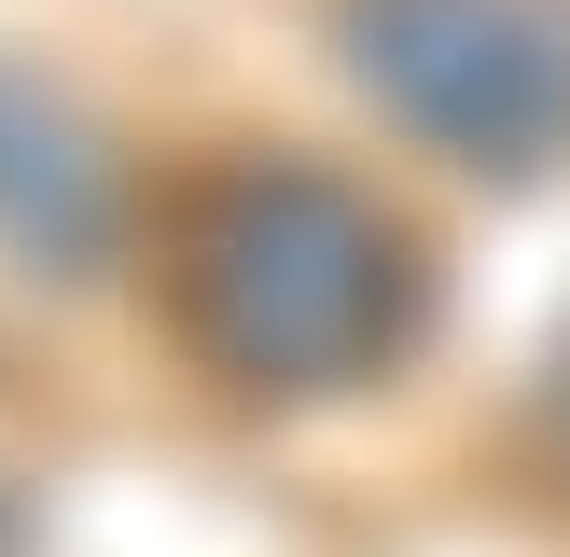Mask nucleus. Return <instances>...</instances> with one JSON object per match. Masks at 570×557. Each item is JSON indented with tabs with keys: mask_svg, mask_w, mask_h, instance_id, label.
<instances>
[{
	"mask_svg": "<svg viewBox=\"0 0 570 557\" xmlns=\"http://www.w3.org/2000/svg\"><path fill=\"white\" fill-rule=\"evenodd\" d=\"M167 321L250 404H334V390H376L390 362L432 334V251L390 195H362L348 167L306 154H237L195 167L167 195Z\"/></svg>",
	"mask_w": 570,
	"mask_h": 557,
	"instance_id": "1",
	"label": "nucleus"
},
{
	"mask_svg": "<svg viewBox=\"0 0 570 557\" xmlns=\"http://www.w3.org/2000/svg\"><path fill=\"white\" fill-rule=\"evenodd\" d=\"M348 84L473 182H543L570 154V14L557 0H334Z\"/></svg>",
	"mask_w": 570,
	"mask_h": 557,
	"instance_id": "2",
	"label": "nucleus"
},
{
	"mask_svg": "<svg viewBox=\"0 0 570 557\" xmlns=\"http://www.w3.org/2000/svg\"><path fill=\"white\" fill-rule=\"evenodd\" d=\"M111 209H126V182H111V154L83 139V111L42 98V84H0V223H14L28 251H56V265H83V251L111 237Z\"/></svg>",
	"mask_w": 570,
	"mask_h": 557,
	"instance_id": "3",
	"label": "nucleus"
}]
</instances>
